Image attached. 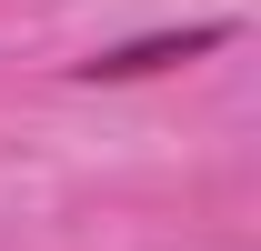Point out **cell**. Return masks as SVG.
I'll return each mask as SVG.
<instances>
[{
  "label": "cell",
  "mask_w": 261,
  "mask_h": 251,
  "mask_svg": "<svg viewBox=\"0 0 261 251\" xmlns=\"http://www.w3.org/2000/svg\"><path fill=\"white\" fill-rule=\"evenodd\" d=\"M231 20H191V31H151V40H121V51H100L81 61V81H141V70H171V61H201V51H221Z\"/></svg>",
  "instance_id": "6da1fadb"
}]
</instances>
